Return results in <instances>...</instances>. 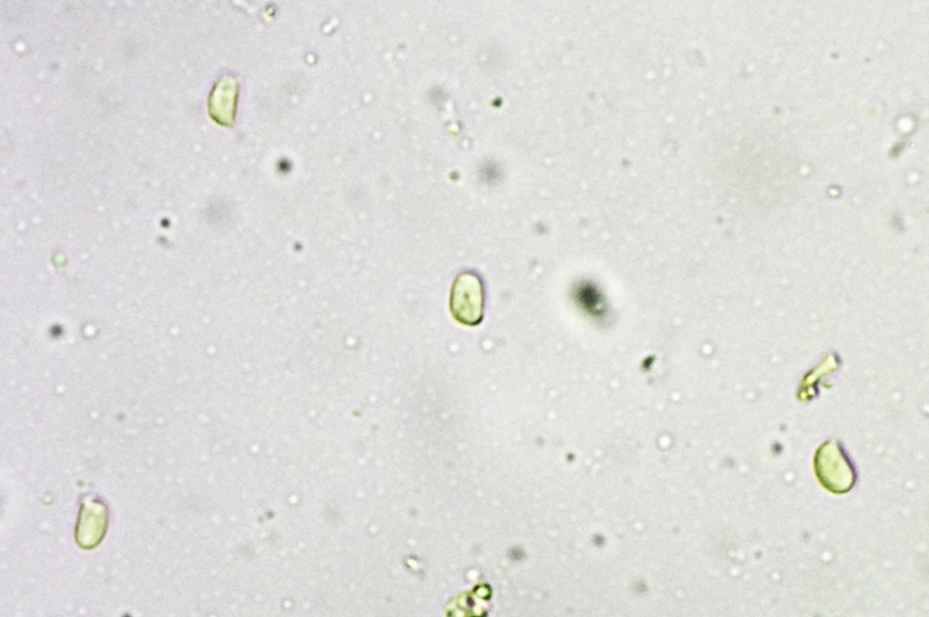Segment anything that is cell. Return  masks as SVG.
I'll return each mask as SVG.
<instances>
[{"mask_svg": "<svg viewBox=\"0 0 929 617\" xmlns=\"http://www.w3.org/2000/svg\"><path fill=\"white\" fill-rule=\"evenodd\" d=\"M815 469L823 487L836 494L849 491L856 481V473L850 461L833 441L826 442L817 451Z\"/></svg>", "mask_w": 929, "mask_h": 617, "instance_id": "obj_1", "label": "cell"}, {"mask_svg": "<svg viewBox=\"0 0 929 617\" xmlns=\"http://www.w3.org/2000/svg\"><path fill=\"white\" fill-rule=\"evenodd\" d=\"M484 288L480 278L471 273L459 275L451 288L450 311L454 318L465 325L474 326L484 316Z\"/></svg>", "mask_w": 929, "mask_h": 617, "instance_id": "obj_2", "label": "cell"}, {"mask_svg": "<svg viewBox=\"0 0 929 617\" xmlns=\"http://www.w3.org/2000/svg\"><path fill=\"white\" fill-rule=\"evenodd\" d=\"M106 512L100 503L83 505L77 525V540L83 547L96 545L103 538L106 526Z\"/></svg>", "mask_w": 929, "mask_h": 617, "instance_id": "obj_3", "label": "cell"}]
</instances>
